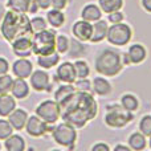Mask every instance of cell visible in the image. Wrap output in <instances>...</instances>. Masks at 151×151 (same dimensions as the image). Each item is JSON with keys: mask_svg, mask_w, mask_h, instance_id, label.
<instances>
[{"mask_svg": "<svg viewBox=\"0 0 151 151\" xmlns=\"http://www.w3.org/2000/svg\"><path fill=\"white\" fill-rule=\"evenodd\" d=\"M60 117L76 129L83 127L97 115V102L89 91L78 90L58 101Z\"/></svg>", "mask_w": 151, "mask_h": 151, "instance_id": "cell-1", "label": "cell"}, {"mask_svg": "<svg viewBox=\"0 0 151 151\" xmlns=\"http://www.w3.org/2000/svg\"><path fill=\"white\" fill-rule=\"evenodd\" d=\"M1 33L7 41L12 42L19 37H31L33 35L31 20L25 13L8 11L1 24Z\"/></svg>", "mask_w": 151, "mask_h": 151, "instance_id": "cell-2", "label": "cell"}, {"mask_svg": "<svg viewBox=\"0 0 151 151\" xmlns=\"http://www.w3.org/2000/svg\"><path fill=\"white\" fill-rule=\"evenodd\" d=\"M122 60L119 53L111 49H105L99 53V56L96 60V70L102 76L113 77L117 76L122 69Z\"/></svg>", "mask_w": 151, "mask_h": 151, "instance_id": "cell-3", "label": "cell"}, {"mask_svg": "<svg viewBox=\"0 0 151 151\" xmlns=\"http://www.w3.org/2000/svg\"><path fill=\"white\" fill-rule=\"evenodd\" d=\"M32 49L37 56L53 53L56 50V33L49 29L35 32L32 39Z\"/></svg>", "mask_w": 151, "mask_h": 151, "instance_id": "cell-4", "label": "cell"}, {"mask_svg": "<svg viewBox=\"0 0 151 151\" xmlns=\"http://www.w3.org/2000/svg\"><path fill=\"white\" fill-rule=\"evenodd\" d=\"M131 36H133L131 28L127 24H122V21L113 24V25L107 29V35H106L110 44L118 45V47L126 45L131 40Z\"/></svg>", "mask_w": 151, "mask_h": 151, "instance_id": "cell-5", "label": "cell"}, {"mask_svg": "<svg viewBox=\"0 0 151 151\" xmlns=\"http://www.w3.org/2000/svg\"><path fill=\"white\" fill-rule=\"evenodd\" d=\"M107 109L109 110H107V114L105 117V122L110 127H123L133 119L131 111H127L126 109H122L121 106L113 105V106H109Z\"/></svg>", "mask_w": 151, "mask_h": 151, "instance_id": "cell-6", "label": "cell"}, {"mask_svg": "<svg viewBox=\"0 0 151 151\" xmlns=\"http://www.w3.org/2000/svg\"><path fill=\"white\" fill-rule=\"evenodd\" d=\"M53 139L57 142L58 145L65 147H72L73 143L77 139V133H76V127H73L69 123H61L53 130Z\"/></svg>", "mask_w": 151, "mask_h": 151, "instance_id": "cell-7", "label": "cell"}, {"mask_svg": "<svg viewBox=\"0 0 151 151\" xmlns=\"http://www.w3.org/2000/svg\"><path fill=\"white\" fill-rule=\"evenodd\" d=\"M37 117L47 123H55L60 117V106L57 101H44L36 109Z\"/></svg>", "mask_w": 151, "mask_h": 151, "instance_id": "cell-8", "label": "cell"}, {"mask_svg": "<svg viewBox=\"0 0 151 151\" xmlns=\"http://www.w3.org/2000/svg\"><path fill=\"white\" fill-rule=\"evenodd\" d=\"M25 127H27V133L32 137H41L48 131L47 122H44L41 118L36 117V115L27 119Z\"/></svg>", "mask_w": 151, "mask_h": 151, "instance_id": "cell-9", "label": "cell"}, {"mask_svg": "<svg viewBox=\"0 0 151 151\" xmlns=\"http://www.w3.org/2000/svg\"><path fill=\"white\" fill-rule=\"evenodd\" d=\"M72 31L80 41H89L91 33H93V24H90V21L86 20H78L74 23Z\"/></svg>", "mask_w": 151, "mask_h": 151, "instance_id": "cell-10", "label": "cell"}, {"mask_svg": "<svg viewBox=\"0 0 151 151\" xmlns=\"http://www.w3.org/2000/svg\"><path fill=\"white\" fill-rule=\"evenodd\" d=\"M12 49L16 56L20 57H28L31 53H33L32 49V40L31 37H19L12 41Z\"/></svg>", "mask_w": 151, "mask_h": 151, "instance_id": "cell-11", "label": "cell"}, {"mask_svg": "<svg viewBox=\"0 0 151 151\" xmlns=\"http://www.w3.org/2000/svg\"><path fill=\"white\" fill-rule=\"evenodd\" d=\"M13 73L16 74V77L20 78H27L31 77L32 74V63L29 60H27L25 57H21L20 60L15 61L12 66Z\"/></svg>", "mask_w": 151, "mask_h": 151, "instance_id": "cell-12", "label": "cell"}, {"mask_svg": "<svg viewBox=\"0 0 151 151\" xmlns=\"http://www.w3.org/2000/svg\"><path fill=\"white\" fill-rule=\"evenodd\" d=\"M31 85L36 91L45 90L49 85V76L44 70H36L31 76Z\"/></svg>", "mask_w": 151, "mask_h": 151, "instance_id": "cell-13", "label": "cell"}, {"mask_svg": "<svg viewBox=\"0 0 151 151\" xmlns=\"http://www.w3.org/2000/svg\"><path fill=\"white\" fill-rule=\"evenodd\" d=\"M57 76H58V80L64 81V82H66V83L74 82V80L77 78V76H76L74 64H70V63L61 64L57 69Z\"/></svg>", "mask_w": 151, "mask_h": 151, "instance_id": "cell-14", "label": "cell"}, {"mask_svg": "<svg viewBox=\"0 0 151 151\" xmlns=\"http://www.w3.org/2000/svg\"><path fill=\"white\" fill-rule=\"evenodd\" d=\"M27 119H28V115H27V111L21 109H15L9 115H8V122L11 123L15 130H21V129L25 127Z\"/></svg>", "mask_w": 151, "mask_h": 151, "instance_id": "cell-15", "label": "cell"}, {"mask_svg": "<svg viewBox=\"0 0 151 151\" xmlns=\"http://www.w3.org/2000/svg\"><path fill=\"white\" fill-rule=\"evenodd\" d=\"M16 109V101L13 97L5 94H0V115L7 117Z\"/></svg>", "mask_w": 151, "mask_h": 151, "instance_id": "cell-16", "label": "cell"}, {"mask_svg": "<svg viewBox=\"0 0 151 151\" xmlns=\"http://www.w3.org/2000/svg\"><path fill=\"white\" fill-rule=\"evenodd\" d=\"M11 91H12V94H13L15 98L23 99L29 94V86H28V83L24 81V78L17 77V80L13 81Z\"/></svg>", "mask_w": 151, "mask_h": 151, "instance_id": "cell-17", "label": "cell"}, {"mask_svg": "<svg viewBox=\"0 0 151 151\" xmlns=\"http://www.w3.org/2000/svg\"><path fill=\"white\" fill-rule=\"evenodd\" d=\"M107 29H109V27H107L106 21L97 20V23L93 24V33H91L90 41L91 42L102 41V40L106 37V35H107Z\"/></svg>", "mask_w": 151, "mask_h": 151, "instance_id": "cell-18", "label": "cell"}, {"mask_svg": "<svg viewBox=\"0 0 151 151\" xmlns=\"http://www.w3.org/2000/svg\"><path fill=\"white\" fill-rule=\"evenodd\" d=\"M127 57H129V60H130V63L139 64L146 58V49H145V47L141 44H134L129 48Z\"/></svg>", "mask_w": 151, "mask_h": 151, "instance_id": "cell-19", "label": "cell"}, {"mask_svg": "<svg viewBox=\"0 0 151 151\" xmlns=\"http://www.w3.org/2000/svg\"><path fill=\"white\" fill-rule=\"evenodd\" d=\"M81 16H82V20H86V21H97L101 19L102 13H101V9H99L97 5L94 4H89L86 5L85 8L82 9L81 12Z\"/></svg>", "mask_w": 151, "mask_h": 151, "instance_id": "cell-20", "label": "cell"}, {"mask_svg": "<svg viewBox=\"0 0 151 151\" xmlns=\"http://www.w3.org/2000/svg\"><path fill=\"white\" fill-rule=\"evenodd\" d=\"M93 90L96 91L98 96H107L111 93V85L107 80L102 77H97L93 81Z\"/></svg>", "mask_w": 151, "mask_h": 151, "instance_id": "cell-21", "label": "cell"}, {"mask_svg": "<svg viewBox=\"0 0 151 151\" xmlns=\"http://www.w3.org/2000/svg\"><path fill=\"white\" fill-rule=\"evenodd\" d=\"M60 61V56L58 53H49V55H42V56H39L37 58V63L41 68L44 69H50L52 66H56Z\"/></svg>", "mask_w": 151, "mask_h": 151, "instance_id": "cell-22", "label": "cell"}, {"mask_svg": "<svg viewBox=\"0 0 151 151\" xmlns=\"http://www.w3.org/2000/svg\"><path fill=\"white\" fill-rule=\"evenodd\" d=\"M5 149L8 151H23L25 149V142L20 135H9L5 139Z\"/></svg>", "mask_w": 151, "mask_h": 151, "instance_id": "cell-23", "label": "cell"}, {"mask_svg": "<svg viewBox=\"0 0 151 151\" xmlns=\"http://www.w3.org/2000/svg\"><path fill=\"white\" fill-rule=\"evenodd\" d=\"M47 19H48V23H49L50 25H53L55 28H60L64 24V21H65V16L61 12V9H56V8L48 11Z\"/></svg>", "mask_w": 151, "mask_h": 151, "instance_id": "cell-24", "label": "cell"}, {"mask_svg": "<svg viewBox=\"0 0 151 151\" xmlns=\"http://www.w3.org/2000/svg\"><path fill=\"white\" fill-rule=\"evenodd\" d=\"M122 5H123V0H99V7L106 13L119 11L122 8Z\"/></svg>", "mask_w": 151, "mask_h": 151, "instance_id": "cell-25", "label": "cell"}, {"mask_svg": "<svg viewBox=\"0 0 151 151\" xmlns=\"http://www.w3.org/2000/svg\"><path fill=\"white\" fill-rule=\"evenodd\" d=\"M129 145L133 150H143L146 147V138L142 133H134L129 138Z\"/></svg>", "mask_w": 151, "mask_h": 151, "instance_id": "cell-26", "label": "cell"}, {"mask_svg": "<svg viewBox=\"0 0 151 151\" xmlns=\"http://www.w3.org/2000/svg\"><path fill=\"white\" fill-rule=\"evenodd\" d=\"M31 1L32 0H8V7L15 12L27 13L29 11Z\"/></svg>", "mask_w": 151, "mask_h": 151, "instance_id": "cell-27", "label": "cell"}, {"mask_svg": "<svg viewBox=\"0 0 151 151\" xmlns=\"http://www.w3.org/2000/svg\"><path fill=\"white\" fill-rule=\"evenodd\" d=\"M121 104H122L123 109H126L127 111H135L139 106L138 99H137V97L133 96V94H125V96H122Z\"/></svg>", "mask_w": 151, "mask_h": 151, "instance_id": "cell-28", "label": "cell"}, {"mask_svg": "<svg viewBox=\"0 0 151 151\" xmlns=\"http://www.w3.org/2000/svg\"><path fill=\"white\" fill-rule=\"evenodd\" d=\"M74 69H76V76L78 78H86L90 73V69H89L88 64L82 60H78L74 63Z\"/></svg>", "mask_w": 151, "mask_h": 151, "instance_id": "cell-29", "label": "cell"}, {"mask_svg": "<svg viewBox=\"0 0 151 151\" xmlns=\"http://www.w3.org/2000/svg\"><path fill=\"white\" fill-rule=\"evenodd\" d=\"M76 91V88L74 86H72L70 83H68V85H63V86H60V88L57 89V91H56V101H61V99H64L65 97H68V96H70L72 93H74Z\"/></svg>", "mask_w": 151, "mask_h": 151, "instance_id": "cell-30", "label": "cell"}, {"mask_svg": "<svg viewBox=\"0 0 151 151\" xmlns=\"http://www.w3.org/2000/svg\"><path fill=\"white\" fill-rule=\"evenodd\" d=\"M12 83H13V80L11 76H8L7 73L0 76V94H5L8 91H11Z\"/></svg>", "mask_w": 151, "mask_h": 151, "instance_id": "cell-31", "label": "cell"}, {"mask_svg": "<svg viewBox=\"0 0 151 151\" xmlns=\"http://www.w3.org/2000/svg\"><path fill=\"white\" fill-rule=\"evenodd\" d=\"M139 130L145 137L151 135V115H145L139 122Z\"/></svg>", "mask_w": 151, "mask_h": 151, "instance_id": "cell-32", "label": "cell"}, {"mask_svg": "<svg viewBox=\"0 0 151 151\" xmlns=\"http://www.w3.org/2000/svg\"><path fill=\"white\" fill-rule=\"evenodd\" d=\"M13 127L11 123L5 119H0V139H7L9 135H12Z\"/></svg>", "mask_w": 151, "mask_h": 151, "instance_id": "cell-33", "label": "cell"}, {"mask_svg": "<svg viewBox=\"0 0 151 151\" xmlns=\"http://www.w3.org/2000/svg\"><path fill=\"white\" fill-rule=\"evenodd\" d=\"M69 48V40L66 36H56V49H57L58 53H64L66 52Z\"/></svg>", "mask_w": 151, "mask_h": 151, "instance_id": "cell-34", "label": "cell"}, {"mask_svg": "<svg viewBox=\"0 0 151 151\" xmlns=\"http://www.w3.org/2000/svg\"><path fill=\"white\" fill-rule=\"evenodd\" d=\"M31 27L35 33V32H40V31L47 29V23H45V20L41 17H33L31 20Z\"/></svg>", "mask_w": 151, "mask_h": 151, "instance_id": "cell-35", "label": "cell"}, {"mask_svg": "<svg viewBox=\"0 0 151 151\" xmlns=\"http://www.w3.org/2000/svg\"><path fill=\"white\" fill-rule=\"evenodd\" d=\"M76 89L82 91H90V82L86 78H80V81H77L76 83Z\"/></svg>", "mask_w": 151, "mask_h": 151, "instance_id": "cell-36", "label": "cell"}, {"mask_svg": "<svg viewBox=\"0 0 151 151\" xmlns=\"http://www.w3.org/2000/svg\"><path fill=\"white\" fill-rule=\"evenodd\" d=\"M109 20L111 21L113 24H115V23H121V21L123 20V15L119 12V11H114V12L109 13Z\"/></svg>", "mask_w": 151, "mask_h": 151, "instance_id": "cell-37", "label": "cell"}, {"mask_svg": "<svg viewBox=\"0 0 151 151\" xmlns=\"http://www.w3.org/2000/svg\"><path fill=\"white\" fill-rule=\"evenodd\" d=\"M72 47L74 48V52H70V57H78V56L81 55V53L83 52V48H82V45L81 44H78V42H76V41H73L72 42Z\"/></svg>", "mask_w": 151, "mask_h": 151, "instance_id": "cell-38", "label": "cell"}, {"mask_svg": "<svg viewBox=\"0 0 151 151\" xmlns=\"http://www.w3.org/2000/svg\"><path fill=\"white\" fill-rule=\"evenodd\" d=\"M66 3L68 0H52V7L56 9H63L66 7Z\"/></svg>", "mask_w": 151, "mask_h": 151, "instance_id": "cell-39", "label": "cell"}, {"mask_svg": "<svg viewBox=\"0 0 151 151\" xmlns=\"http://www.w3.org/2000/svg\"><path fill=\"white\" fill-rule=\"evenodd\" d=\"M8 69H9V66H8L7 60H4V58L0 57V76H3V74L7 73Z\"/></svg>", "mask_w": 151, "mask_h": 151, "instance_id": "cell-40", "label": "cell"}, {"mask_svg": "<svg viewBox=\"0 0 151 151\" xmlns=\"http://www.w3.org/2000/svg\"><path fill=\"white\" fill-rule=\"evenodd\" d=\"M36 3L42 9H48V8L52 5V0H36Z\"/></svg>", "mask_w": 151, "mask_h": 151, "instance_id": "cell-41", "label": "cell"}, {"mask_svg": "<svg viewBox=\"0 0 151 151\" xmlns=\"http://www.w3.org/2000/svg\"><path fill=\"white\" fill-rule=\"evenodd\" d=\"M93 151H109V146L105 143H97L93 146Z\"/></svg>", "mask_w": 151, "mask_h": 151, "instance_id": "cell-42", "label": "cell"}, {"mask_svg": "<svg viewBox=\"0 0 151 151\" xmlns=\"http://www.w3.org/2000/svg\"><path fill=\"white\" fill-rule=\"evenodd\" d=\"M142 5L147 12H151V0H142Z\"/></svg>", "mask_w": 151, "mask_h": 151, "instance_id": "cell-43", "label": "cell"}, {"mask_svg": "<svg viewBox=\"0 0 151 151\" xmlns=\"http://www.w3.org/2000/svg\"><path fill=\"white\" fill-rule=\"evenodd\" d=\"M37 8H40V7H39V5H37L36 0H35V1H31V5H29V12H32V13H36Z\"/></svg>", "mask_w": 151, "mask_h": 151, "instance_id": "cell-44", "label": "cell"}, {"mask_svg": "<svg viewBox=\"0 0 151 151\" xmlns=\"http://www.w3.org/2000/svg\"><path fill=\"white\" fill-rule=\"evenodd\" d=\"M115 151H129L130 150V147H127V146H123V145H118V146H115V149H114Z\"/></svg>", "mask_w": 151, "mask_h": 151, "instance_id": "cell-45", "label": "cell"}, {"mask_svg": "<svg viewBox=\"0 0 151 151\" xmlns=\"http://www.w3.org/2000/svg\"><path fill=\"white\" fill-rule=\"evenodd\" d=\"M150 147H151V135H150Z\"/></svg>", "mask_w": 151, "mask_h": 151, "instance_id": "cell-46", "label": "cell"}]
</instances>
